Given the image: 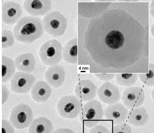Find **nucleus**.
Masks as SVG:
<instances>
[{
    "label": "nucleus",
    "instance_id": "1",
    "mask_svg": "<svg viewBox=\"0 0 154 133\" xmlns=\"http://www.w3.org/2000/svg\"><path fill=\"white\" fill-rule=\"evenodd\" d=\"M42 20L39 17L25 16L18 21L13 29L15 39L18 41L31 44L43 34Z\"/></svg>",
    "mask_w": 154,
    "mask_h": 133
},
{
    "label": "nucleus",
    "instance_id": "2",
    "mask_svg": "<svg viewBox=\"0 0 154 133\" xmlns=\"http://www.w3.org/2000/svg\"><path fill=\"white\" fill-rule=\"evenodd\" d=\"M104 115L101 104L98 101L93 99L84 105L79 115V119L83 126L91 128L97 125Z\"/></svg>",
    "mask_w": 154,
    "mask_h": 133
},
{
    "label": "nucleus",
    "instance_id": "3",
    "mask_svg": "<svg viewBox=\"0 0 154 133\" xmlns=\"http://www.w3.org/2000/svg\"><path fill=\"white\" fill-rule=\"evenodd\" d=\"M42 24L45 31L51 36L56 37L63 34L67 28L66 18L57 11L50 12L43 18Z\"/></svg>",
    "mask_w": 154,
    "mask_h": 133
},
{
    "label": "nucleus",
    "instance_id": "4",
    "mask_svg": "<svg viewBox=\"0 0 154 133\" xmlns=\"http://www.w3.org/2000/svg\"><path fill=\"white\" fill-rule=\"evenodd\" d=\"M63 48L58 40L52 39L46 41L40 47L39 55L44 64L53 66L57 64L62 58Z\"/></svg>",
    "mask_w": 154,
    "mask_h": 133
},
{
    "label": "nucleus",
    "instance_id": "5",
    "mask_svg": "<svg viewBox=\"0 0 154 133\" xmlns=\"http://www.w3.org/2000/svg\"><path fill=\"white\" fill-rule=\"evenodd\" d=\"M82 108L81 100L74 95H66L62 97L59 101L57 109L61 117L73 119L80 114Z\"/></svg>",
    "mask_w": 154,
    "mask_h": 133
},
{
    "label": "nucleus",
    "instance_id": "6",
    "mask_svg": "<svg viewBox=\"0 0 154 133\" xmlns=\"http://www.w3.org/2000/svg\"><path fill=\"white\" fill-rule=\"evenodd\" d=\"M33 116L31 108L27 105L20 103L12 109L9 118L11 124L21 129L28 127L31 124Z\"/></svg>",
    "mask_w": 154,
    "mask_h": 133
},
{
    "label": "nucleus",
    "instance_id": "7",
    "mask_svg": "<svg viewBox=\"0 0 154 133\" xmlns=\"http://www.w3.org/2000/svg\"><path fill=\"white\" fill-rule=\"evenodd\" d=\"M35 81L34 76L31 74L21 71L16 72L10 80L11 90L18 94L28 93Z\"/></svg>",
    "mask_w": 154,
    "mask_h": 133
},
{
    "label": "nucleus",
    "instance_id": "8",
    "mask_svg": "<svg viewBox=\"0 0 154 133\" xmlns=\"http://www.w3.org/2000/svg\"><path fill=\"white\" fill-rule=\"evenodd\" d=\"M145 97V92L143 89L131 86L125 88L122 93L121 99L124 106L130 110L142 105Z\"/></svg>",
    "mask_w": 154,
    "mask_h": 133
},
{
    "label": "nucleus",
    "instance_id": "9",
    "mask_svg": "<svg viewBox=\"0 0 154 133\" xmlns=\"http://www.w3.org/2000/svg\"><path fill=\"white\" fill-rule=\"evenodd\" d=\"M97 94L102 102L108 105L118 102L121 98L117 87L109 81L104 82L98 89Z\"/></svg>",
    "mask_w": 154,
    "mask_h": 133
},
{
    "label": "nucleus",
    "instance_id": "10",
    "mask_svg": "<svg viewBox=\"0 0 154 133\" xmlns=\"http://www.w3.org/2000/svg\"><path fill=\"white\" fill-rule=\"evenodd\" d=\"M104 112L106 119L115 125L125 122L129 110L123 104L117 102L109 105Z\"/></svg>",
    "mask_w": 154,
    "mask_h": 133
},
{
    "label": "nucleus",
    "instance_id": "11",
    "mask_svg": "<svg viewBox=\"0 0 154 133\" xmlns=\"http://www.w3.org/2000/svg\"><path fill=\"white\" fill-rule=\"evenodd\" d=\"M22 14V8L13 1H7L2 5V20L3 23L11 25L16 23Z\"/></svg>",
    "mask_w": 154,
    "mask_h": 133
},
{
    "label": "nucleus",
    "instance_id": "12",
    "mask_svg": "<svg viewBox=\"0 0 154 133\" xmlns=\"http://www.w3.org/2000/svg\"><path fill=\"white\" fill-rule=\"evenodd\" d=\"M23 7L27 13L34 17L46 15L51 10L50 0H26Z\"/></svg>",
    "mask_w": 154,
    "mask_h": 133
},
{
    "label": "nucleus",
    "instance_id": "13",
    "mask_svg": "<svg viewBox=\"0 0 154 133\" xmlns=\"http://www.w3.org/2000/svg\"><path fill=\"white\" fill-rule=\"evenodd\" d=\"M97 89V86L90 80H82L76 86L75 92L76 96L79 99L88 102L95 97Z\"/></svg>",
    "mask_w": 154,
    "mask_h": 133
},
{
    "label": "nucleus",
    "instance_id": "14",
    "mask_svg": "<svg viewBox=\"0 0 154 133\" xmlns=\"http://www.w3.org/2000/svg\"><path fill=\"white\" fill-rule=\"evenodd\" d=\"M65 75L64 67L57 64L48 68L45 73V78L49 85L55 88H57L63 83Z\"/></svg>",
    "mask_w": 154,
    "mask_h": 133
},
{
    "label": "nucleus",
    "instance_id": "15",
    "mask_svg": "<svg viewBox=\"0 0 154 133\" xmlns=\"http://www.w3.org/2000/svg\"><path fill=\"white\" fill-rule=\"evenodd\" d=\"M52 92L51 86L46 82L40 81L35 82L31 91L32 99L37 102L46 101L50 97Z\"/></svg>",
    "mask_w": 154,
    "mask_h": 133
},
{
    "label": "nucleus",
    "instance_id": "16",
    "mask_svg": "<svg viewBox=\"0 0 154 133\" xmlns=\"http://www.w3.org/2000/svg\"><path fill=\"white\" fill-rule=\"evenodd\" d=\"M149 119V115L146 110L144 107L140 106L130 110L127 119L128 124L136 127L144 126Z\"/></svg>",
    "mask_w": 154,
    "mask_h": 133
},
{
    "label": "nucleus",
    "instance_id": "17",
    "mask_svg": "<svg viewBox=\"0 0 154 133\" xmlns=\"http://www.w3.org/2000/svg\"><path fill=\"white\" fill-rule=\"evenodd\" d=\"M14 62L16 68L19 71L30 73L35 70V61L31 53H25L18 55Z\"/></svg>",
    "mask_w": 154,
    "mask_h": 133
},
{
    "label": "nucleus",
    "instance_id": "18",
    "mask_svg": "<svg viewBox=\"0 0 154 133\" xmlns=\"http://www.w3.org/2000/svg\"><path fill=\"white\" fill-rule=\"evenodd\" d=\"M62 58L67 63L78 62V38L76 37L68 42L63 48Z\"/></svg>",
    "mask_w": 154,
    "mask_h": 133
},
{
    "label": "nucleus",
    "instance_id": "19",
    "mask_svg": "<svg viewBox=\"0 0 154 133\" xmlns=\"http://www.w3.org/2000/svg\"><path fill=\"white\" fill-rule=\"evenodd\" d=\"M53 128L51 121L44 117H40L32 122L29 128L30 133H50Z\"/></svg>",
    "mask_w": 154,
    "mask_h": 133
},
{
    "label": "nucleus",
    "instance_id": "20",
    "mask_svg": "<svg viewBox=\"0 0 154 133\" xmlns=\"http://www.w3.org/2000/svg\"><path fill=\"white\" fill-rule=\"evenodd\" d=\"M125 38L123 34L117 30L110 31L105 37L104 41L107 46L110 49L116 50L123 45Z\"/></svg>",
    "mask_w": 154,
    "mask_h": 133
},
{
    "label": "nucleus",
    "instance_id": "21",
    "mask_svg": "<svg viewBox=\"0 0 154 133\" xmlns=\"http://www.w3.org/2000/svg\"><path fill=\"white\" fill-rule=\"evenodd\" d=\"M16 67L12 59L4 55L2 56V82L9 81L15 74Z\"/></svg>",
    "mask_w": 154,
    "mask_h": 133
},
{
    "label": "nucleus",
    "instance_id": "22",
    "mask_svg": "<svg viewBox=\"0 0 154 133\" xmlns=\"http://www.w3.org/2000/svg\"><path fill=\"white\" fill-rule=\"evenodd\" d=\"M115 78L119 85L125 87L132 86L136 82L138 78L137 73H116Z\"/></svg>",
    "mask_w": 154,
    "mask_h": 133
},
{
    "label": "nucleus",
    "instance_id": "23",
    "mask_svg": "<svg viewBox=\"0 0 154 133\" xmlns=\"http://www.w3.org/2000/svg\"><path fill=\"white\" fill-rule=\"evenodd\" d=\"M140 81L146 86L153 87L154 86V68L153 64L149 65V73L138 74Z\"/></svg>",
    "mask_w": 154,
    "mask_h": 133
},
{
    "label": "nucleus",
    "instance_id": "24",
    "mask_svg": "<svg viewBox=\"0 0 154 133\" xmlns=\"http://www.w3.org/2000/svg\"><path fill=\"white\" fill-rule=\"evenodd\" d=\"M14 34L10 30L2 29V48H6L13 46L14 42Z\"/></svg>",
    "mask_w": 154,
    "mask_h": 133
},
{
    "label": "nucleus",
    "instance_id": "25",
    "mask_svg": "<svg viewBox=\"0 0 154 133\" xmlns=\"http://www.w3.org/2000/svg\"><path fill=\"white\" fill-rule=\"evenodd\" d=\"M110 132L131 133L132 132V129L129 124L124 122L115 125L110 130Z\"/></svg>",
    "mask_w": 154,
    "mask_h": 133
},
{
    "label": "nucleus",
    "instance_id": "26",
    "mask_svg": "<svg viewBox=\"0 0 154 133\" xmlns=\"http://www.w3.org/2000/svg\"><path fill=\"white\" fill-rule=\"evenodd\" d=\"M95 75L99 80L109 81L113 79L115 77L114 73H94Z\"/></svg>",
    "mask_w": 154,
    "mask_h": 133
},
{
    "label": "nucleus",
    "instance_id": "27",
    "mask_svg": "<svg viewBox=\"0 0 154 133\" xmlns=\"http://www.w3.org/2000/svg\"><path fill=\"white\" fill-rule=\"evenodd\" d=\"M89 132L90 133H109L110 132L108 129L102 125H96L94 127L91 128Z\"/></svg>",
    "mask_w": 154,
    "mask_h": 133
},
{
    "label": "nucleus",
    "instance_id": "28",
    "mask_svg": "<svg viewBox=\"0 0 154 133\" xmlns=\"http://www.w3.org/2000/svg\"><path fill=\"white\" fill-rule=\"evenodd\" d=\"M54 132H53L56 133H74V132L73 130L67 128H59Z\"/></svg>",
    "mask_w": 154,
    "mask_h": 133
},
{
    "label": "nucleus",
    "instance_id": "29",
    "mask_svg": "<svg viewBox=\"0 0 154 133\" xmlns=\"http://www.w3.org/2000/svg\"><path fill=\"white\" fill-rule=\"evenodd\" d=\"M151 94L152 97V98L154 101V89H153L151 92Z\"/></svg>",
    "mask_w": 154,
    "mask_h": 133
}]
</instances>
